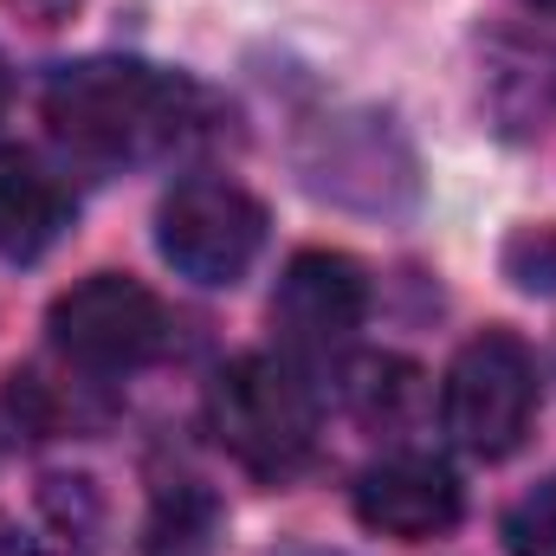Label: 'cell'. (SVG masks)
Wrapping results in <instances>:
<instances>
[{
	"mask_svg": "<svg viewBox=\"0 0 556 556\" xmlns=\"http://www.w3.org/2000/svg\"><path fill=\"white\" fill-rule=\"evenodd\" d=\"M46 124L72 149L91 155H149L194 130L201 91L175 72H155L142 59H85L52 72L46 85Z\"/></svg>",
	"mask_w": 556,
	"mask_h": 556,
	"instance_id": "1",
	"label": "cell"
},
{
	"mask_svg": "<svg viewBox=\"0 0 556 556\" xmlns=\"http://www.w3.org/2000/svg\"><path fill=\"white\" fill-rule=\"evenodd\" d=\"M207 427L253 479H291L317 446V395L278 356H233L207 395Z\"/></svg>",
	"mask_w": 556,
	"mask_h": 556,
	"instance_id": "2",
	"label": "cell"
},
{
	"mask_svg": "<svg viewBox=\"0 0 556 556\" xmlns=\"http://www.w3.org/2000/svg\"><path fill=\"white\" fill-rule=\"evenodd\" d=\"M440 415L446 433L472 453V459H505L525 446L531 420H538V363L511 330H485L472 337L440 389Z\"/></svg>",
	"mask_w": 556,
	"mask_h": 556,
	"instance_id": "3",
	"label": "cell"
},
{
	"mask_svg": "<svg viewBox=\"0 0 556 556\" xmlns=\"http://www.w3.org/2000/svg\"><path fill=\"white\" fill-rule=\"evenodd\" d=\"M46 330H52V343L78 369L117 376V369H142L168 343V311H162V298L142 278L91 273V278H78L72 291L52 298Z\"/></svg>",
	"mask_w": 556,
	"mask_h": 556,
	"instance_id": "4",
	"label": "cell"
},
{
	"mask_svg": "<svg viewBox=\"0 0 556 556\" xmlns=\"http://www.w3.org/2000/svg\"><path fill=\"white\" fill-rule=\"evenodd\" d=\"M155 247L194 285H233L266 247V207L240 181H181L155 214Z\"/></svg>",
	"mask_w": 556,
	"mask_h": 556,
	"instance_id": "5",
	"label": "cell"
},
{
	"mask_svg": "<svg viewBox=\"0 0 556 556\" xmlns=\"http://www.w3.org/2000/svg\"><path fill=\"white\" fill-rule=\"evenodd\" d=\"M363 317H369V278L350 253L304 247L285 260L273 291V330L285 337V350L330 356L363 330Z\"/></svg>",
	"mask_w": 556,
	"mask_h": 556,
	"instance_id": "6",
	"label": "cell"
},
{
	"mask_svg": "<svg viewBox=\"0 0 556 556\" xmlns=\"http://www.w3.org/2000/svg\"><path fill=\"white\" fill-rule=\"evenodd\" d=\"M356 518L376 538L427 544V538H440V531L459 525V479L440 459L395 453V459H382V466H369L356 479Z\"/></svg>",
	"mask_w": 556,
	"mask_h": 556,
	"instance_id": "7",
	"label": "cell"
},
{
	"mask_svg": "<svg viewBox=\"0 0 556 556\" xmlns=\"http://www.w3.org/2000/svg\"><path fill=\"white\" fill-rule=\"evenodd\" d=\"M72 220V194L65 181L33 162V155H0V253L7 260H39Z\"/></svg>",
	"mask_w": 556,
	"mask_h": 556,
	"instance_id": "8",
	"label": "cell"
},
{
	"mask_svg": "<svg viewBox=\"0 0 556 556\" xmlns=\"http://www.w3.org/2000/svg\"><path fill=\"white\" fill-rule=\"evenodd\" d=\"M350 408L363 427H415L427 408V376H420L408 356H363L356 376H350Z\"/></svg>",
	"mask_w": 556,
	"mask_h": 556,
	"instance_id": "9",
	"label": "cell"
},
{
	"mask_svg": "<svg viewBox=\"0 0 556 556\" xmlns=\"http://www.w3.org/2000/svg\"><path fill=\"white\" fill-rule=\"evenodd\" d=\"M207 538H214V505L201 492H175L149 525V556H207Z\"/></svg>",
	"mask_w": 556,
	"mask_h": 556,
	"instance_id": "10",
	"label": "cell"
},
{
	"mask_svg": "<svg viewBox=\"0 0 556 556\" xmlns=\"http://www.w3.org/2000/svg\"><path fill=\"white\" fill-rule=\"evenodd\" d=\"M498 266H505V278H511L518 291H531V298H556V220H531V227H518V233L505 240Z\"/></svg>",
	"mask_w": 556,
	"mask_h": 556,
	"instance_id": "11",
	"label": "cell"
},
{
	"mask_svg": "<svg viewBox=\"0 0 556 556\" xmlns=\"http://www.w3.org/2000/svg\"><path fill=\"white\" fill-rule=\"evenodd\" d=\"M498 538H505L511 556H556V479H544L538 492H525V498L505 511Z\"/></svg>",
	"mask_w": 556,
	"mask_h": 556,
	"instance_id": "12",
	"label": "cell"
},
{
	"mask_svg": "<svg viewBox=\"0 0 556 556\" xmlns=\"http://www.w3.org/2000/svg\"><path fill=\"white\" fill-rule=\"evenodd\" d=\"M0 556H39V551H33V538H20L13 525H0Z\"/></svg>",
	"mask_w": 556,
	"mask_h": 556,
	"instance_id": "13",
	"label": "cell"
},
{
	"mask_svg": "<svg viewBox=\"0 0 556 556\" xmlns=\"http://www.w3.org/2000/svg\"><path fill=\"white\" fill-rule=\"evenodd\" d=\"M20 7H26V13H39V20H59L72 0H20Z\"/></svg>",
	"mask_w": 556,
	"mask_h": 556,
	"instance_id": "14",
	"label": "cell"
},
{
	"mask_svg": "<svg viewBox=\"0 0 556 556\" xmlns=\"http://www.w3.org/2000/svg\"><path fill=\"white\" fill-rule=\"evenodd\" d=\"M0 111H7V59H0Z\"/></svg>",
	"mask_w": 556,
	"mask_h": 556,
	"instance_id": "15",
	"label": "cell"
},
{
	"mask_svg": "<svg viewBox=\"0 0 556 556\" xmlns=\"http://www.w3.org/2000/svg\"><path fill=\"white\" fill-rule=\"evenodd\" d=\"M531 7H544V13H556V0H531Z\"/></svg>",
	"mask_w": 556,
	"mask_h": 556,
	"instance_id": "16",
	"label": "cell"
}]
</instances>
